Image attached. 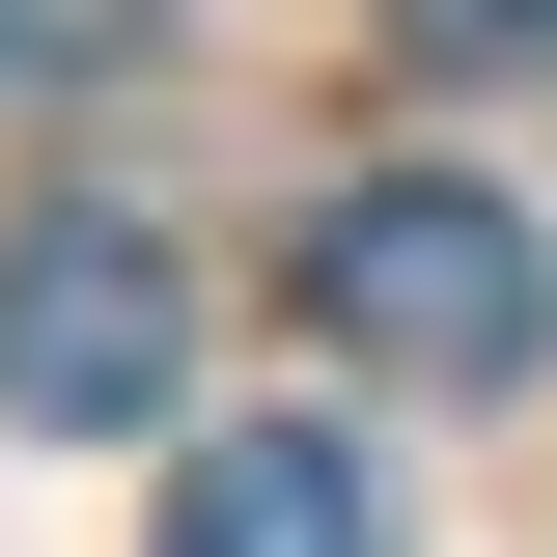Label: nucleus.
Returning <instances> with one entry per match:
<instances>
[{"label":"nucleus","instance_id":"f257e3e1","mask_svg":"<svg viewBox=\"0 0 557 557\" xmlns=\"http://www.w3.org/2000/svg\"><path fill=\"white\" fill-rule=\"evenodd\" d=\"M278 278H307V335H335V362L474 391V418L557 362V251L502 223V168H362V196H307V251H278Z\"/></svg>","mask_w":557,"mask_h":557},{"label":"nucleus","instance_id":"f03ea898","mask_svg":"<svg viewBox=\"0 0 557 557\" xmlns=\"http://www.w3.org/2000/svg\"><path fill=\"white\" fill-rule=\"evenodd\" d=\"M168 391H196V278H168V223H112V196L0 223V418H28V446H139Z\"/></svg>","mask_w":557,"mask_h":557},{"label":"nucleus","instance_id":"7ed1b4c3","mask_svg":"<svg viewBox=\"0 0 557 557\" xmlns=\"http://www.w3.org/2000/svg\"><path fill=\"white\" fill-rule=\"evenodd\" d=\"M168 557H391V502H362L335 418H223L196 474H168Z\"/></svg>","mask_w":557,"mask_h":557},{"label":"nucleus","instance_id":"20e7f679","mask_svg":"<svg viewBox=\"0 0 557 557\" xmlns=\"http://www.w3.org/2000/svg\"><path fill=\"white\" fill-rule=\"evenodd\" d=\"M391 57H418V84H474V57H557V0H391Z\"/></svg>","mask_w":557,"mask_h":557}]
</instances>
